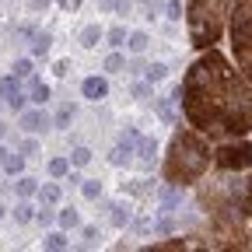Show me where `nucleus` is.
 I'll use <instances>...</instances> for the list:
<instances>
[{"label":"nucleus","mask_w":252,"mask_h":252,"mask_svg":"<svg viewBox=\"0 0 252 252\" xmlns=\"http://www.w3.org/2000/svg\"><path fill=\"white\" fill-rule=\"evenodd\" d=\"M217 165H224V168H249V165H252V147H249V144H231V147H220Z\"/></svg>","instance_id":"f257e3e1"},{"label":"nucleus","mask_w":252,"mask_h":252,"mask_svg":"<svg viewBox=\"0 0 252 252\" xmlns=\"http://www.w3.org/2000/svg\"><path fill=\"white\" fill-rule=\"evenodd\" d=\"M21 130H28V133L49 130V116H46L42 109H25V112H21Z\"/></svg>","instance_id":"f03ea898"},{"label":"nucleus","mask_w":252,"mask_h":252,"mask_svg":"<svg viewBox=\"0 0 252 252\" xmlns=\"http://www.w3.org/2000/svg\"><path fill=\"white\" fill-rule=\"evenodd\" d=\"M81 91H84V98H91V102H102L105 94H109V84H105L102 77H88V81L81 84Z\"/></svg>","instance_id":"7ed1b4c3"},{"label":"nucleus","mask_w":252,"mask_h":252,"mask_svg":"<svg viewBox=\"0 0 252 252\" xmlns=\"http://www.w3.org/2000/svg\"><path fill=\"white\" fill-rule=\"evenodd\" d=\"M235 35H252V0H242V14L235 21Z\"/></svg>","instance_id":"20e7f679"},{"label":"nucleus","mask_w":252,"mask_h":252,"mask_svg":"<svg viewBox=\"0 0 252 252\" xmlns=\"http://www.w3.org/2000/svg\"><path fill=\"white\" fill-rule=\"evenodd\" d=\"M140 168H151L154 165V154H158V144L151 140V137H140Z\"/></svg>","instance_id":"39448f33"},{"label":"nucleus","mask_w":252,"mask_h":252,"mask_svg":"<svg viewBox=\"0 0 252 252\" xmlns=\"http://www.w3.org/2000/svg\"><path fill=\"white\" fill-rule=\"evenodd\" d=\"M98 42H102V28H98V25H88V28L81 32V46H84V49H94Z\"/></svg>","instance_id":"423d86ee"},{"label":"nucleus","mask_w":252,"mask_h":252,"mask_svg":"<svg viewBox=\"0 0 252 252\" xmlns=\"http://www.w3.org/2000/svg\"><path fill=\"white\" fill-rule=\"evenodd\" d=\"M126 46H130V53H144L151 46V35H147V32H133V35L126 39Z\"/></svg>","instance_id":"0eeeda50"},{"label":"nucleus","mask_w":252,"mask_h":252,"mask_svg":"<svg viewBox=\"0 0 252 252\" xmlns=\"http://www.w3.org/2000/svg\"><path fill=\"white\" fill-rule=\"evenodd\" d=\"M144 74H147V84H158V81L168 77V67L165 63H151V67H144Z\"/></svg>","instance_id":"6e6552de"},{"label":"nucleus","mask_w":252,"mask_h":252,"mask_svg":"<svg viewBox=\"0 0 252 252\" xmlns=\"http://www.w3.org/2000/svg\"><path fill=\"white\" fill-rule=\"evenodd\" d=\"M49 42H53V35H49V32L35 35V39H32V53H35V56H46V53H49Z\"/></svg>","instance_id":"1a4fd4ad"},{"label":"nucleus","mask_w":252,"mask_h":252,"mask_svg":"<svg viewBox=\"0 0 252 252\" xmlns=\"http://www.w3.org/2000/svg\"><path fill=\"white\" fill-rule=\"evenodd\" d=\"M179 207V193L175 189H161V214H172Z\"/></svg>","instance_id":"9d476101"},{"label":"nucleus","mask_w":252,"mask_h":252,"mask_svg":"<svg viewBox=\"0 0 252 252\" xmlns=\"http://www.w3.org/2000/svg\"><path fill=\"white\" fill-rule=\"evenodd\" d=\"M70 119H74V105H63L60 112H56V130H67V126H70Z\"/></svg>","instance_id":"9b49d317"},{"label":"nucleus","mask_w":252,"mask_h":252,"mask_svg":"<svg viewBox=\"0 0 252 252\" xmlns=\"http://www.w3.org/2000/svg\"><path fill=\"white\" fill-rule=\"evenodd\" d=\"M49 98V88L42 84V81H32V102H35V105H42Z\"/></svg>","instance_id":"f8f14e48"},{"label":"nucleus","mask_w":252,"mask_h":252,"mask_svg":"<svg viewBox=\"0 0 252 252\" xmlns=\"http://www.w3.org/2000/svg\"><path fill=\"white\" fill-rule=\"evenodd\" d=\"M70 161H74L77 168H84V165L91 161V151H88V147H74V151H70Z\"/></svg>","instance_id":"ddd939ff"},{"label":"nucleus","mask_w":252,"mask_h":252,"mask_svg":"<svg viewBox=\"0 0 252 252\" xmlns=\"http://www.w3.org/2000/svg\"><path fill=\"white\" fill-rule=\"evenodd\" d=\"M14 189H18V196H21V200H25V196H32V193H35V179H25V175H21V179H18V186H14Z\"/></svg>","instance_id":"4468645a"},{"label":"nucleus","mask_w":252,"mask_h":252,"mask_svg":"<svg viewBox=\"0 0 252 252\" xmlns=\"http://www.w3.org/2000/svg\"><path fill=\"white\" fill-rule=\"evenodd\" d=\"M0 94H4V98H14V94H18V77H4V81H0Z\"/></svg>","instance_id":"2eb2a0df"},{"label":"nucleus","mask_w":252,"mask_h":252,"mask_svg":"<svg viewBox=\"0 0 252 252\" xmlns=\"http://www.w3.org/2000/svg\"><path fill=\"white\" fill-rule=\"evenodd\" d=\"M123 67H126V60H123L119 53H112V56H105V70H109V74H119Z\"/></svg>","instance_id":"dca6fc26"},{"label":"nucleus","mask_w":252,"mask_h":252,"mask_svg":"<svg viewBox=\"0 0 252 252\" xmlns=\"http://www.w3.org/2000/svg\"><path fill=\"white\" fill-rule=\"evenodd\" d=\"M60 224H63V228H77V224H81L77 210H60Z\"/></svg>","instance_id":"f3484780"},{"label":"nucleus","mask_w":252,"mask_h":252,"mask_svg":"<svg viewBox=\"0 0 252 252\" xmlns=\"http://www.w3.org/2000/svg\"><path fill=\"white\" fill-rule=\"evenodd\" d=\"M32 217H35V214H32V207H28V203H18V207H14V220H18V224H28Z\"/></svg>","instance_id":"a211bd4d"},{"label":"nucleus","mask_w":252,"mask_h":252,"mask_svg":"<svg viewBox=\"0 0 252 252\" xmlns=\"http://www.w3.org/2000/svg\"><path fill=\"white\" fill-rule=\"evenodd\" d=\"M67 168H70V165H67V158H53V161H49V175H56V179H60V175H67Z\"/></svg>","instance_id":"6ab92c4d"},{"label":"nucleus","mask_w":252,"mask_h":252,"mask_svg":"<svg viewBox=\"0 0 252 252\" xmlns=\"http://www.w3.org/2000/svg\"><path fill=\"white\" fill-rule=\"evenodd\" d=\"M14 77H18V81L32 77V60H18V63H14Z\"/></svg>","instance_id":"aec40b11"},{"label":"nucleus","mask_w":252,"mask_h":252,"mask_svg":"<svg viewBox=\"0 0 252 252\" xmlns=\"http://www.w3.org/2000/svg\"><path fill=\"white\" fill-rule=\"evenodd\" d=\"M109 161H112V165H130V151H123V147H112Z\"/></svg>","instance_id":"412c9836"},{"label":"nucleus","mask_w":252,"mask_h":252,"mask_svg":"<svg viewBox=\"0 0 252 252\" xmlns=\"http://www.w3.org/2000/svg\"><path fill=\"white\" fill-rule=\"evenodd\" d=\"M109 46H116V49L126 46V28H112V32H109Z\"/></svg>","instance_id":"4be33fe9"},{"label":"nucleus","mask_w":252,"mask_h":252,"mask_svg":"<svg viewBox=\"0 0 252 252\" xmlns=\"http://www.w3.org/2000/svg\"><path fill=\"white\" fill-rule=\"evenodd\" d=\"M46 249H67V238L60 231H53V235H46Z\"/></svg>","instance_id":"5701e85b"},{"label":"nucleus","mask_w":252,"mask_h":252,"mask_svg":"<svg viewBox=\"0 0 252 252\" xmlns=\"http://www.w3.org/2000/svg\"><path fill=\"white\" fill-rule=\"evenodd\" d=\"M126 220H130V210H123V207H112V224H116V228H123Z\"/></svg>","instance_id":"b1692460"},{"label":"nucleus","mask_w":252,"mask_h":252,"mask_svg":"<svg viewBox=\"0 0 252 252\" xmlns=\"http://www.w3.org/2000/svg\"><path fill=\"white\" fill-rule=\"evenodd\" d=\"M84 196L88 200H98L102 196V182H84Z\"/></svg>","instance_id":"393cba45"},{"label":"nucleus","mask_w":252,"mask_h":252,"mask_svg":"<svg viewBox=\"0 0 252 252\" xmlns=\"http://www.w3.org/2000/svg\"><path fill=\"white\" fill-rule=\"evenodd\" d=\"M172 231H175V224H172L168 217H161V220L154 224V235H172Z\"/></svg>","instance_id":"a878e982"},{"label":"nucleus","mask_w":252,"mask_h":252,"mask_svg":"<svg viewBox=\"0 0 252 252\" xmlns=\"http://www.w3.org/2000/svg\"><path fill=\"white\" fill-rule=\"evenodd\" d=\"M7 172L11 175H21L25 172V158H7Z\"/></svg>","instance_id":"bb28decb"},{"label":"nucleus","mask_w":252,"mask_h":252,"mask_svg":"<svg viewBox=\"0 0 252 252\" xmlns=\"http://www.w3.org/2000/svg\"><path fill=\"white\" fill-rule=\"evenodd\" d=\"M60 200V189L56 186H42V203H56Z\"/></svg>","instance_id":"cd10ccee"},{"label":"nucleus","mask_w":252,"mask_h":252,"mask_svg":"<svg viewBox=\"0 0 252 252\" xmlns=\"http://www.w3.org/2000/svg\"><path fill=\"white\" fill-rule=\"evenodd\" d=\"M168 18L172 21H182V0H168Z\"/></svg>","instance_id":"c85d7f7f"},{"label":"nucleus","mask_w":252,"mask_h":252,"mask_svg":"<svg viewBox=\"0 0 252 252\" xmlns=\"http://www.w3.org/2000/svg\"><path fill=\"white\" fill-rule=\"evenodd\" d=\"M53 74H56V77H67V74H70V60H56Z\"/></svg>","instance_id":"c756f323"},{"label":"nucleus","mask_w":252,"mask_h":252,"mask_svg":"<svg viewBox=\"0 0 252 252\" xmlns=\"http://www.w3.org/2000/svg\"><path fill=\"white\" fill-rule=\"evenodd\" d=\"M7 105H11L14 112H25V94L18 91V94H14V98H7Z\"/></svg>","instance_id":"7c9ffc66"},{"label":"nucleus","mask_w":252,"mask_h":252,"mask_svg":"<svg viewBox=\"0 0 252 252\" xmlns=\"http://www.w3.org/2000/svg\"><path fill=\"white\" fill-rule=\"evenodd\" d=\"M158 112H161V116H165L168 123L175 119V112H172V105H168V102H158Z\"/></svg>","instance_id":"2f4dec72"},{"label":"nucleus","mask_w":252,"mask_h":252,"mask_svg":"<svg viewBox=\"0 0 252 252\" xmlns=\"http://www.w3.org/2000/svg\"><path fill=\"white\" fill-rule=\"evenodd\" d=\"M35 151H39L35 140H25V144H21V154H35Z\"/></svg>","instance_id":"473e14b6"},{"label":"nucleus","mask_w":252,"mask_h":252,"mask_svg":"<svg viewBox=\"0 0 252 252\" xmlns=\"http://www.w3.org/2000/svg\"><path fill=\"white\" fill-rule=\"evenodd\" d=\"M98 7H102V11H116V7H119V0H98Z\"/></svg>","instance_id":"72a5a7b5"},{"label":"nucleus","mask_w":252,"mask_h":252,"mask_svg":"<svg viewBox=\"0 0 252 252\" xmlns=\"http://www.w3.org/2000/svg\"><path fill=\"white\" fill-rule=\"evenodd\" d=\"M7 158H11V151H7V147H0V165H7Z\"/></svg>","instance_id":"f704fd0d"},{"label":"nucleus","mask_w":252,"mask_h":252,"mask_svg":"<svg viewBox=\"0 0 252 252\" xmlns=\"http://www.w3.org/2000/svg\"><path fill=\"white\" fill-rule=\"evenodd\" d=\"M4 133H7V126H4V123H0V140H4Z\"/></svg>","instance_id":"c9c22d12"},{"label":"nucleus","mask_w":252,"mask_h":252,"mask_svg":"<svg viewBox=\"0 0 252 252\" xmlns=\"http://www.w3.org/2000/svg\"><path fill=\"white\" fill-rule=\"evenodd\" d=\"M0 217H4V203H0Z\"/></svg>","instance_id":"e433bc0d"},{"label":"nucleus","mask_w":252,"mask_h":252,"mask_svg":"<svg viewBox=\"0 0 252 252\" xmlns=\"http://www.w3.org/2000/svg\"><path fill=\"white\" fill-rule=\"evenodd\" d=\"M70 4H74V7H77V0H70Z\"/></svg>","instance_id":"4c0bfd02"}]
</instances>
